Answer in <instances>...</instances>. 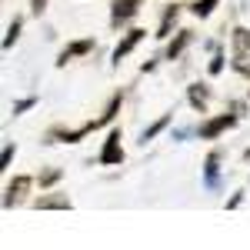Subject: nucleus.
<instances>
[{
  "mask_svg": "<svg viewBox=\"0 0 250 250\" xmlns=\"http://www.w3.org/2000/svg\"><path fill=\"white\" fill-rule=\"evenodd\" d=\"M230 67L240 77L250 80V27H233L230 30Z\"/></svg>",
  "mask_w": 250,
  "mask_h": 250,
  "instance_id": "nucleus-1",
  "label": "nucleus"
},
{
  "mask_svg": "<svg viewBox=\"0 0 250 250\" xmlns=\"http://www.w3.org/2000/svg\"><path fill=\"white\" fill-rule=\"evenodd\" d=\"M237 120H240V107H233V114H217V117H210V120H204L197 134H200V140H217L224 130H230Z\"/></svg>",
  "mask_w": 250,
  "mask_h": 250,
  "instance_id": "nucleus-2",
  "label": "nucleus"
},
{
  "mask_svg": "<svg viewBox=\"0 0 250 250\" xmlns=\"http://www.w3.org/2000/svg\"><path fill=\"white\" fill-rule=\"evenodd\" d=\"M97 164H100V167H120V164H124V147H120V130H117V127L107 134L100 154H97Z\"/></svg>",
  "mask_w": 250,
  "mask_h": 250,
  "instance_id": "nucleus-3",
  "label": "nucleus"
},
{
  "mask_svg": "<svg viewBox=\"0 0 250 250\" xmlns=\"http://www.w3.org/2000/svg\"><path fill=\"white\" fill-rule=\"evenodd\" d=\"M30 184H34V177H27V173H17V177L7 184V190H3V207H7V210H10V207H17L20 200L27 197Z\"/></svg>",
  "mask_w": 250,
  "mask_h": 250,
  "instance_id": "nucleus-4",
  "label": "nucleus"
},
{
  "mask_svg": "<svg viewBox=\"0 0 250 250\" xmlns=\"http://www.w3.org/2000/svg\"><path fill=\"white\" fill-rule=\"evenodd\" d=\"M140 3H144V0H110V23L120 27V23L134 20L137 10H140Z\"/></svg>",
  "mask_w": 250,
  "mask_h": 250,
  "instance_id": "nucleus-5",
  "label": "nucleus"
},
{
  "mask_svg": "<svg viewBox=\"0 0 250 250\" xmlns=\"http://www.w3.org/2000/svg\"><path fill=\"white\" fill-rule=\"evenodd\" d=\"M90 50H94V40H90V37H87V40H74V43H67V47L57 54V67H67L70 60L83 57V54H90Z\"/></svg>",
  "mask_w": 250,
  "mask_h": 250,
  "instance_id": "nucleus-6",
  "label": "nucleus"
},
{
  "mask_svg": "<svg viewBox=\"0 0 250 250\" xmlns=\"http://www.w3.org/2000/svg\"><path fill=\"white\" fill-rule=\"evenodd\" d=\"M144 37H147V30H140V27H134V30H127V34L120 37V43L114 47V63H120V60L127 57V54H130V50H134V47H137V43H140Z\"/></svg>",
  "mask_w": 250,
  "mask_h": 250,
  "instance_id": "nucleus-7",
  "label": "nucleus"
},
{
  "mask_svg": "<svg viewBox=\"0 0 250 250\" xmlns=\"http://www.w3.org/2000/svg\"><path fill=\"white\" fill-rule=\"evenodd\" d=\"M217 173H220V150H210L207 160H204V187H207V190H217V187H220Z\"/></svg>",
  "mask_w": 250,
  "mask_h": 250,
  "instance_id": "nucleus-8",
  "label": "nucleus"
},
{
  "mask_svg": "<svg viewBox=\"0 0 250 250\" xmlns=\"http://www.w3.org/2000/svg\"><path fill=\"white\" fill-rule=\"evenodd\" d=\"M207 100H210V87L207 83H190L187 87V104L197 114H207Z\"/></svg>",
  "mask_w": 250,
  "mask_h": 250,
  "instance_id": "nucleus-9",
  "label": "nucleus"
},
{
  "mask_svg": "<svg viewBox=\"0 0 250 250\" xmlns=\"http://www.w3.org/2000/svg\"><path fill=\"white\" fill-rule=\"evenodd\" d=\"M177 17H180V7H177V0H173L170 7L164 10V17H160V27H157V37H170V30L177 27Z\"/></svg>",
  "mask_w": 250,
  "mask_h": 250,
  "instance_id": "nucleus-10",
  "label": "nucleus"
},
{
  "mask_svg": "<svg viewBox=\"0 0 250 250\" xmlns=\"http://www.w3.org/2000/svg\"><path fill=\"white\" fill-rule=\"evenodd\" d=\"M190 40H193L190 30H177V37L167 43V60H177L184 50H187V43H190Z\"/></svg>",
  "mask_w": 250,
  "mask_h": 250,
  "instance_id": "nucleus-11",
  "label": "nucleus"
},
{
  "mask_svg": "<svg viewBox=\"0 0 250 250\" xmlns=\"http://www.w3.org/2000/svg\"><path fill=\"white\" fill-rule=\"evenodd\" d=\"M120 104H124V94H114V97H110V104H107V110H104V114H100V117L94 120V130H97V127H104V124H110V120H114V114L120 110Z\"/></svg>",
  "mask_w": 250,
  "mask_h": 250,
  "instance_id": "nucleus-12",
  "label": "nucleus"
},
{
  "mask_svg": "<svg viewBox=\"0 0 250 250\" xmlns=\"http://www.w3.org/2000/svg\"><path fill=\"white\" fill-rule=\"evenodd\" d=\"M37 210H70V200L67 197H40Z\"/></svg>",
  "mask_w": 250,
  "mask_h": 250,
  "instance_id": "nucleus-13",
  "label": "nucleus"
},
{
  "mask_svg": "<svg viewBox=\"0 0 250 250\" xmlns=\"http://www.w3.org/2000/svg\"><path fill=\"white\" fill-rule=\"evenodd\" d=\"M167 124H170V114H164V117H160V120H154V124H150V127H147V130L140 134V144H147V140H154V137L160 134V130H164Z\"/></svg>",
  "mask_w": 250,
  "mask_h": 250,
  "instance_id": "nucleus-14",
  "label": "nucleus"
},
{
  "mask_svg": "<svg viewBox=\"0 0 250 250\" xmlns=\"http://www.w3.org/2000/svg\"><path fill=\"white\" fill-rule=\"evenodd\" d=\"M217 3H220V0H193V3H190V14H193V17H210Z\"/></svg>",
  "mask_w": 250,
  "mask_h": 250,
  "instance_id": "nucleus-15",
  "label": "nucleus"
},
{
  "mask_svg": "<svg viewBox=\"0 0 250 250\" xmlns=\"http://www.w3.org/2000/svg\"><path fill=\"white\" fill-rule=\"evenodd\" d=\"M20 27H23V20H20V17H14V23L7 27V37H3V50H10V47L17 43V37H20Z\"/></svg>",
  "mask_w": 250,
  "mask_h": 250,
  "instance_id": "nucleus-16",
  "label": "nucleus"
},
{
  "mask_svg": "<svg viewBox=\"0 0 250 250\" xmlns=\"http://www.w3.org/2000/svg\"><path fill=\"white\" fill-rule=\"evenodd\" d=\"M57 180H60V170H57V167H50V170L40 173V187H54Z\"/></svg>",
  "mask_w": 250,
  "mask_h": 250,
  "instance_id": "nucleus-17",
  "label": "nucleus"
},
{
  "mask_svg": "<svg viewBox=\"0 0 250 250\" xmlns=\"http://www.w3.org/2000/svg\"><path fill=\"white\" fill-rule=\"evenodd\" d=\"M14 154H17V147H14V144H7V147H3V154H0V170H7V167L14 164Z\"/></svg>",
  "mask_w": 250,
  "mask_h": 250,
  "instance_id": "nucleus-18",
  "label": "nucleus"
},
{
  "mask_svg": "<svg viewBox=\"0 0 250 250\" xmlns=\"http://www.w3.org/2000/svg\"><path fill=\"white\" fill-rule=\"evenodd\" d=\"M34 104H37V97H23V100H17V104H14V117H20L23 110H30Z\"/></svg>",
  "mask_w": 250,
  "mask_h": 250,
  "instance_id": "nucleus-19",
  "label": "nucleus"
},
{
  "mask_svg": "<svg viewBox=\"0 0 250 250\" xmlns=\"http://www.w3.org/2000/svg\"><path fill=\"white\" fill-rule=\"evenodd\" d=\"M207 70H210L213 77H217V74L224 70V54H213V60H210V67H207Z\"/></svg>",
  "mask_w": 250,
  "mask_h": 250,
  "instance_id": "nucleus-20",
  "label": "nucleus"
},
{
  "mask_svg": "<svg viewBox=\"0 0 250 250\" xmlns=\"http://www.w3.org/2000/svg\"><path fill=\"white\" fill-rule=\"evenodd\" d=\"M240 200H244V190H237L230 197V200H227V210H233V207H240Z\"/></svg>",
  "mask_w": 250,
  "mask_h": 250,
  "instance_id": "nucleus-21",
  "label": "nucleus"
},
{
  "mask_svg": "<svg viewBox=\"0 0 250 250\" xmlns=\"http://www.w3.org/2000/svg\"><path fill=\"white\" fill-rule=\"evenodd\" d=\"M30 10H34V14H43V10H47V0H30Z\"/></svg>",
  "mask_w": 250,
  "mask_h": 250,
  "instance_id": "nucleus-22",
  "label": "nucleus"
},
{
  "mask_svg": "<svg viewBox=\"0 0 250 250\" xmlns=\"http://www.w3.org/2000/svg\"><path fill=\"white\" fill-rule=\"evenodd\" d=\"M167 3H173V0H167Z\"/></svg>",
  "mask_w": 250,
  "mask_h": 250,
  "instance_id": "nucleus-23",
  "label": "nucleus"
}]
</instances>
